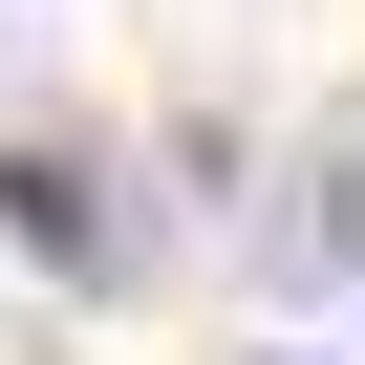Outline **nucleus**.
<instances>
[{
	"label": "nucleus",
	"mask_w": 365,
	"mask_h": 365,
	"mask_svg": "<svg viewBox=\"0 0 365 365\" xmlns=\"http://www.w3.org/2000/svg\"><path fill=\"white\" fill-rule=\"evenodd\" d=\"M0 237H22L43 279H129V215H108L86 150H0Z\"/></svg>",
	"instance_id": "f257e3e1"
},
{
	"label": "nucleus",
	"mask_w": 365,
	"mask_h": 365,
	"mask_svg": "<svg viewBox=\"0 0 365 365\" xmlns=\"http://www.w3.org/2000/svg\"><path fill=\"white\" fill-rule=\"evenodd\" d=\"M301 258H365V150H322V172H301Z\"/></svg>",
	"instance_id": "f03ea898"
}]
</instances>
